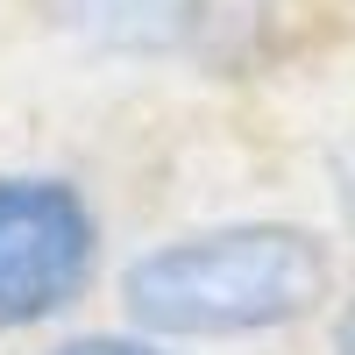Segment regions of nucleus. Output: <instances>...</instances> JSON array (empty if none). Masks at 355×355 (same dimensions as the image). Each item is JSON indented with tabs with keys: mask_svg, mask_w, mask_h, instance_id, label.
I'll return each mask as SVG.
<instances>
[{
	"mask_svg": "<svg viewBox=\"0 0 355 355\" xmlns=\"http://www.w3.org/2000/svg\"><path fill=\"white\" fill-rule=\"evenodd\" d=\"M334 284V256L313 227L291 220H242V227H206L178 234L128 263L121 299L150 334H270L306 320Z\"/></svg>",
	"mask_w": 355,
	"mask_h": 355,
	"instance_id": "obj_1",
	"label": "nucleus"
},
{
	"mask_svg": "<svg viewBox=\"0 0 355 355\" xmlns=\"http://www.w3.org/2000/svg\"><path fill=\"white\" fill-rule=\"evenodd\" d=\"M100 227L64 178H0V327L64 313L93 277Z\"/></svg>",
	"mask_w": 355,
	"mask_h": 355,
	"instance_id": "obj_2",
	"label": "nucleus"
},
{
	"mask_svg": "<svg viewBox=\"0 0 355 355\" xmlns=\"http://www.w3.org/2000/svg\"><path fill=\"white\" fill-rule=\"evenodd\" d=\"M57 28L100 50H171L192 36L199 0H43Z\"/></svg>",
	"mask_w": 355,
	"mask_h": 355,
	"instance_id": "obj_3",
	"label": "nucleus"
},
{
	"mask_svg": "<svg viewBox=\"0 0 355 355\" xmlns=\"http://www.w3.org/2000/svg\"><path fill=\"white\" fill-rule=\"evenodd\" d=\"M57 355H157V348H142V341H107V334H93V341H64Z\"/></svg>",
	"mask_w": 355,
	"mask_h": 355,
	"instance_id": "obj_4",
	"label": "nucleus"
},
{
	"mask_svg": "<svg viewBox=\"0 0 355 355\" xmlns=\"http://www.w3.org/2000/svg\"><path fill=\"white\" fill-rule=\"evenodd\" d=\"M334 348H341V355H355V306L341 313V334H334Z\"/></svg>",
	"mask_w": 355,
	"mask_h": 355,
	"instance_id": "obj_5",
	"label": "nucleus"
},
{
	"mask_svg": "<svg viewBox=\"0 0 355 355\" xmlns=\"http://www.w3.org/2000/svg\"><path fill=\"white\" fill-rule=\"evenodd\" d=\"M341 199H348V220H355V164H348V185H341Z\"/></svg>",
	"mask_w": 355,
	"mask_h": 355,
	"instance_id": "obj_6",
	"label": "nucleus"
}]
</instances>
